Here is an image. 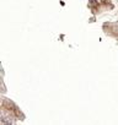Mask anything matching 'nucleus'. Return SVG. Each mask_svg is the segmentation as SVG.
<instances>
[{"instance_id": "1", "label": "nucleus", "mask_w": 118, "mask_h": 125, "mask_svg": "<svg viewBox=\"0 0 118 125\" xmlns=\"http://www.w3.org/2000/svg\"><path fill=\"white\" fill-rule=\"evenodd\" d=\"M112 1H113V5L118 9V0H112Z\"/></svg>"}]
</instances>
